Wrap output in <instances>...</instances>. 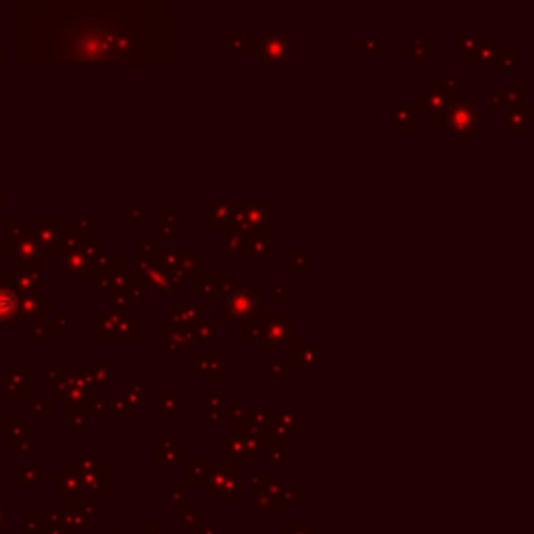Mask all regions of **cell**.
<instances>
[{
	"mask_svg": "<svg viewBox=\"0 0 534 534\" xmlns=\"http://www.w3.org/2000/svg\"><path fill=\"white\" fill-rule=\"evenodd\" d=\"M261 336H263V320H261V316L251 320V322H247L243 326V338L245 340H261Z\"/></svg>",
	"mask_w": 534,
	"mask_h": 534,
	"instance_id": "obj_19",
	"label": "cell"
},
{
	"mask_svg": "<svg viewBox=\"0 0 534 534\" xmlns=\"http://www.w3.org/2000/svg\"><path fill=\"white\" fill-rule=\"evenodd\" d=\"M422 96H424V105H422V111L432 115V121L434 123H440L442 121V115L446 111V105L451 101V96L440 88V86H424L422 88Z\"/></svg>",
	"mask_w": 534,
	"mask_h": 534,
	"instance_id": "obj_5",
	"label": "cell"
},
{
	"mask_svg": "<svg viewBox=\"0 0 534 534\" xmlns=\"http://www.w3.org/2000/svg\"><path fill=\"white\" fill-rule=\"evenodd\" d=\"M290 371H292V365L288 359H274L269 363V373L278 380H288L290 378Z\"/></svg>",
	"mask_w": 534,
	"mask_h": 534,
	"instance_id": "obj_20",
	"label": "cell"
},
{
	"mask_svg": "<svg viewBox=\"0 0 534 534\" xmlns=\"http://www.w3.org/2000/svg\"><path fill=\"white\" fill-rule=\"evenodd\" d=\"M263 320V336L261 349L263 351H292L298 342V324L290 320L288 314L280 316H261Z\"/></svg>",
	"mask_w": 534,
	"mask_h": 534,
	"instance_id": "obj_2",
	"label": "cell"
},
{
	"mask_svg": "<svg viewBox=\"0 0 534 534\" xmlns=\"http://www.w3.org/2000/svg\"><path fill=\"white\" fill-rule=\"evenodd\" d=\"M478 94L466 96V99H451L446 105V111L442 115L440 127L451 134L453 142H468L472 134H476L480 125L478 115Z\"/></svg>",
	"mask_w": 534,
	"mask_h": 534,
	"instance_id": "obj_1",
	"label": "cell"
},
{
	"mask_svg": "<svg viewBox=\"0 0 534 534\" xmlns=\"http://www.w3.org/2000/svg\"><path fill=\"white\" fill-rule=\"evenodd\" d=\"M0 520H3V513H0Z\"/></svg>",
	"mask_w": 534,
	"mask_h": 534,
	"instance_id": "obj_27",
	"label": "cell"
},
{
	"mask_svg": "<svg viewBox=\"0 0 534 534\" xmlns=\"http://www.w3.org/2000/svg\"><path fill=\"white\" fill-rule=\"evenodd\" d=\"M247 255H251V261L257 265L265 255H269V230H263L255 236L247 238Z\"/></svg>",
	"mask_w": 534,
	"mask_h": 534,
	"instance_id": "obj_9",
	"label": "cell"
},
{
	"mask_svg": "<svg viewBox=\"0 0 534 534\" xmlns=\"http://www.w3.org/2000/svg\"><path fill=\"white\" fill-rule=\"evenodd\" d=\"M395 130L397 132H411L413 130V113L405 105H395Z\"/></svg>",
	"mask_w": 534,
	"mask_h": 534,
	"instance_id": "obj_15",
	"label": "cell"
},
{
	"mask_svg": "<svg viewBox=\"0 0 534 534\" xmlns=\"http://www.w3.org/2000/svg\"><path fill=\"white\" fill-rule=\"evenodd\" d=\"M403 54L409 57L413 65H422V61L432 54V38H413L411 46H407Z\"/></svg>",
	"mask_w": 534,
	"mask_h": 534,
	"instance_id": "obj_12",
	"label": "cell"
},
{
	"mask_svg": "<svg viewBox=\"0 0 534 534\" xmlns=\"http://www.w3.org/2000/svg\"><path fill=\"white\" fill-rule=\"evenodd\" d=\"M271 413V422H276V426L284 432H294L296 434V409H274Z\"/></svg>",
	"mask_w": 534,
	"mask_h": 534,
	"instance_id": "obj_14",
	"label": "cell"
},
{
	"mask_svg": "<svg viewBox=\"0 0 534 534\" xmlns=\"http://www.w3.org/2000/svg\"><path fill=\"white\" fill-rule=\"evenodd\" d=\"M261 311V286L234 288L225 298L223 316L227 322H251Z\"/></svg>",
	"mask_w": 534,
	"mask_h": 534,
	"instance_id": "obj_3",
	"label": "cell"
},
{
	"mask_svg": "<svg viewBox=\"0 0 534 534\" xmlns=\"http://www.w3.org/2000/svg\"><path fill=\"white\" fill-rule=\"evenodd\" d=\"M440 88H442L451 99H457V94H460V88H462V78H460V75H442Z\"/></svg>",
	"mask_w": 534,
	"mask_h": 534,
	"instance_id": "obj_21",
	"label": "cell"
},
{
	"mask_svg": "<svg viewBox=\"0 0 534 534\" xmlns=\"http://www.w3.org/2000/svg\"><path fill=\"white\" fill-rule=\"evenodd\" d=\"M288 257H290L288 271L292 276H305V274L309 271V253H307V249H305V247H290Z\"/></svg>",
	"mask_w": 534,
	"mask_h": 534,
	"instance_id": "obj_11",
	"label": "cell"
},
{
	"mask_svg": "<svg viewBox=\"0 0 534 534\" xmlns=\"http://www.w3.org/2000/svg\"><path fill=\"white\" fill-rule=\"evenodd\" d=\"M284 296H286V286L284 284H274L269 288V302L271 305H280Z\"/></svg>",
	"mask_w": 534,
	"mask_h": 534,
	"instance_id": "obj_22",
	"label": "cell"
},
{
	"mask_svg": "<svg viewBox=\"0 0 534 534\" xmlns=\"http://www.w3.org/2000/svg\"><path fill=\"white\" fill-rule=\"evenodd\" d=\"M290 365L292 369H305L314 371L320 363V347L318 342H296V347L290 351Z\"/></svg>",
	"mask_w": 534,
	"mask_h": 534,
	"instance_id": "obj_6",
	"label": "cell"
},
{
	"mask_svg": "<svg viewBox=\"0 0 534 534\" xmlns=\"http://www.w3.org/2000/svg\"><path fill=\"white\" fill-rule=\"evenodd\" d=\"M517 50L511 46V48H503L499 46L497 50V57H495V67H497V73L499 75H515L517 73Z\"/></svg>",
	"mask_w": 534,
	"mask_h": 534,
	"instance_id": "obj_10",
	"label": "cell"
},
{
	"mask_svg": "<svg viewBox=\"0 0 534 534\" xmlns=\"http://www.w3.org/2000/svg\"><path fill=\"white\" fill-rule=\"evenodd\" d=\"M524 115H526V119H528V125H530V123H534V105H526Z\"/></svg>",
	"mask_w": 534,
	"mask_h": 534,
	"instance_id": "obj_25",
	"label": "cell"
},
{
	"mask_svg": "<svg viewBox=\"0 0 534 534\" xmlns=\"http://www.w3.org/2000/svg\"><path fill=\"white\" fill-rule=\"evenodd\" d=\"M255 54H261L265 63H286L290 57L298 54V40L290 36V32L284 30H263L261 40L253 48Z\"/></svg>",
	"mask_w": 534,
	"mask_h": 534,
	"instance_id": "obj_4",
	"label": "cell"
},
{
	"mask_svg": "<svg viewBox=\"0 0 534 534\" xmlns=\"http://www.w3.org/2000/svg\"><path fill=\"white\" fill-rule=\"evenodd\" d=\"M499 50V38H480L478 46L474 48V52L470 54V63L474 67H482V65H495V57Z\"/></svg>",
	"mask_w": 534,
	"mask_h": 534,
	"instance_id": "obj_7",
	"label": "cell"
},
{
	"mask_svg": "<svg viewBox=\"0 0 534 534\" xmlns=\"http://www.w3.org/2000/svg\"><path fill=\"white\" fill-rule=\"evenodd\" d=\"M17 307V298L11 290L0 288V320H11Z\"/></svg>",
	"mask_w": 534,
	"mask_h": 534,
	"instance_id": "obj_16",
	"label": "cell"
},
{
	"mask_svg": "<svg viewBox=\"0 0 534 534\" xmlns=\"http://www.w3.org/2000/svg\"><path fill=\"white\" fill-rule=\"evenodd\" d=\"M497 96L503 101L505 111H524L528 88L526 86H499Z\"/></svg>",
	"mask_w": 534,
	"mask_h": 534,
	"instance_id": "obj_8",
	"label": "cell"
},
{
	"mask_svg": "<svg viewBox=\"0 0 534 534\" xmlns=\"http://www.w3.org/2000/svg\"><path fill=\"white\" fill-rule=\"evenodd\" d=\"M411 105H420V107L424 105V96H422V92H418V94H413V96H411Z\"/></svg>",
	"mask_w": 534,
	"mask_h": 534,
	"instance_id": "obj_26",
	"label": "cell"
},
{
	"mask_svg": "<svg viewBox=\"0 0 534 534\" xmlns=\"http://www.w3.org/2000/svg\"><path fill=\"white\" fill-rule=\"evenodd\" d=\"M505 125L509 132H524V130H528V119H526L524 111H507Z\"/></svg>",
	"mask_w": 534,
	"mask_h": 534,
	"instance_id": "obj_17",
	"label": "cell"
},
{
	"mask_svg": "<svg viewBox=\"0 0 534 534\" xmlns=\"http://www.w3.org/2000/svg\"><path fill=\"white\" fill-rule=\"evenodd\" d=\"M478 40H480V30L478 28H464L460 36L451 40V44L460 46L462 52H470L472 54L474 48L478 46Z\"/></svg>",
	"mask_w": 534,
	"mask_h": 534,
	"instance_id": "obj_13",
	"label": "cell"
},
{
	"mask_svg": "<svg viewBox=\"0 0 534 534\" xmlns=\"http://www.w3.org/2000/svg\"><path fill=\"white\" fill-rule=\"evenodd\" d=\"M253 415H255V418H253L255 424H259V426H269V424H271V413L265 411V409H255Z\"/></svg>",
	"mask_w": 534,
	"mask_h": 534,
	"instance_id": "obj_24",
	"label": "cell"
},
{
	"mask_svg": "<svg viewBox=\"0 0 534 534\" xmlns=\"http://www.w3.org/2000/svg\"><path fill=\"white\" fill-rule=\"evenodd\" d=\"M357 46H361L363 50H367L369 54H378L382 57L384 54V38H357L355 40Z\"/></svg>",
	"mask_w": 534,
	"mask_h": 534,
	"instance_id": "obj_18",
	"label": "cell"
},
{
	"mask_svg": "<svg viewBox=\"0 0 534 534\" xmlns=\"http://www.w3.org/2000/svg\"><path fill=\"white\" fill-rule=\"evenodd\" d=\"M489 111H491L493 115H497V117L505 111V105H503V101H501L497 94H491V99H489Z\"/></svg>",
	"mask_w": 534,
	"mask_h": 534,
	"instance_id": "obj_23",
	"label": "cell"
}]
</instances>
